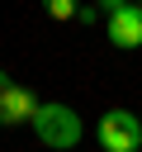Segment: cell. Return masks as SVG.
<instances>
[{
	"label": "cell",
	"mask_w": 142,
	"mask_h": 152,
	"mask_svg": "<svg viewBox=\"0 0 142 152\" xmlns=\"http://www.w3.org/2000/svg\"><path fill=\"white\" fill-rule=\"evenodd\" d=\"M33 133L47 142V147H76L80 142V114L71 109V104H38V114H33Z\"/></svg>",
	"instance_id": "1"
},
{
	"label": "cell",
	"mask_w": 142,
	"mask_h": 152,
	"mask_svg": "<svg viewBox=\"0 0 142 152\" xmlns=\"http://www.w3.org/2000/svg\"><path fill=\"white\" fill-rule=\"evenodd\" d=\"M95 138H99L104 152H137V147H142V114H133V109H109V114L99 119Z\"/></svg>",
	"instance_id": "2"
},
{
	"label": "cell",
	"mask_w": 142,
	"mask_h": 152,
	"mask_svg": "<svg viewBox=\"0 0 142 152\" xmlns=\"http://www.w3.org/2000/svg\"><path fill=\"white\" fill-rule=\"evenodd\" d=\"M104 33H109V43L114 48H142V5H118L114 14H104Z\"/></svg>",
	"instance_id": "3"
},
{
	"label": "cell",
	"mask_w": 142,
	"mask_h": 152,
	"mask_svg": "<svg viewBox=\"0 0 142 152\" xmlns=\"http://www.w3.org/2000/svg\"><path fill=\"white\" fill-rule=\"evenodd\" d=\"M38 95L28 90V86H5L0 90V124H33V114H38Z\"/></svg>",
	"instance_id": "4"
},
{
	"label": "cell",
	"mask_w": 142,
	"mask_h": 152,
	"mask_svg": "<svg viewBox=\"0 0 142 152\" xmlns=\"http://www.w3.org/2000/svg\"><path fill=\"white\" fill-rule=\"evenodd\" d=\"M43 10H47V19H57V24H66V19H76V10H80V0H43Z\"/></svg>",
	"instance_id": "5"
},
{
	"label": "cell",
	"mask_w": 142,
	"mask_h": 152,
	"mask_svg": "<svg viewBox=\"0 0 142 152\" xmlns=\"http://www.w3.org/2000/svg\"><path fill=\"white\" fill-rule=\"evenodd\" d=\"M76 19H80V24H99V19H104V10H99V5H80V10H76Z\"/></svg>",
	"instance_id": "6"
},
{
	"label": "cell",
	"mask_w": 142,
	"mask_h": 152,
	"mask_svg": "<svg viewBox=\"0 0 142 152\" xmlns=\"http://www.w3.org/2000/svg\"><path fill=\"white\" fill-rule=\"evenodd\" d=\"M95 5H99L104 14H114V10H118V5H128V0H95Z\"/></svg>",
	"instance_id": "7"
},
{
	"label": "cell",
	"mask_w": 142,
	"mask_h": 152,
	"mask_svg": "<svg viewBox=\"0 0 142 152\" xmlns=\"http://www.w3.org/2000/svg\"><path fill=\"white\" fill-rule=\"evenodd\" d=\"M5 86H9V76H5V66H0V90H5Z\"/></svg>",
	"instance_id": "8"
},
{
	"label": "cell",
	"mask_w": 142,
	"mask_h": 152,
	"mask_svg": "<svg viewBox=\"0 0 142 152\" xmlns=\"http://www.w3.org/2000/svg\"><path fill=\"white\" fill-rule=\"evenodd\" d=\"M137 5H142V0H137Z\"/></svg>",
	"instance_id": "9"
}]
</instances>
